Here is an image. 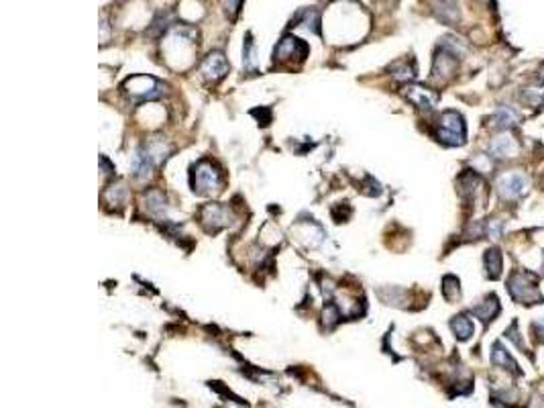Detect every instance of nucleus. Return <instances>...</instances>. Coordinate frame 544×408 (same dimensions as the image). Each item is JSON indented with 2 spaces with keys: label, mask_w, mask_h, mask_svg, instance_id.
I'll return each mask as SVG.
<instances>
[{
  "label": "nucleus",
  "mask_w": 544,
  "mask_h": 408,
  "mask_svg": "<svg viewBox=\"0 0 544 408\" xmlns=\"http://www.w3.org/2000/svg\"><path fill=\"white\" fill-rule=\"evenodd\" d=\"M465 120L459 113L454 111H447L441 117V125H438V139L447 145H463L465 143Z\"/></svg>",
  "instance_id": "f03ea898"
},
{
  "label": "nucleus",
  "mask_w": 544,
  "mask_h": 408,
  "mask_svg": "<svg viewBox=\"0 0 544 408\" xmlns=\"http://www.w3.org/2000/svg\"><path fill=\"white\" fill-rule=\"evenodd\" d=\"M489 151H492L494 157H499V160H503V157H516L518 151H520V145H518V141H516L510 133H503V135H499V137H496V139L492 141Z\"/></svg>",
  "instance_id": "423d86ee"
},
{
  "label": "nucleus",
  "mask_w": 544,
  "mask_h": 408,
  "mask_svg": "<svg viewBox=\"0 0 544 408\" xmlns=\"http://www.w3.org/2000/svg\"><path fill=\"white\" fill-rule=\"evenodd\" d=\"M485 269H487V276H489L492 280L499 278V274H501V253H499L497 247H492V249L485 253Z\"/></svg>",
  "instance_id": "dca6fc26"
},
{
  "label": "nucleus",
  "mask_w": 544,
  "mask_h": 408,
  "mask_svg": "<svg viewBox=\"0 0 544 408\" xmlns=\"http://www.w3.org/2000/svg\"><path fill=\"white\" fill-rule=\"evenodd\" d=\"M202 220L208 225L213 223V231L220 229L222 225H227L229 220V211L224 206H218V204H208L204 211H202Z\"/></svg>",
  "instance_id": "1a4fd4ad"
},
{
  "label": "nucleus",
  "mask_w": 544,
  "mask_h": 408,
  "mask_svg": "<svg viewBox=\"0 0 544 408\" xmlns=\"http://www.w3.org/2000/svg\"><path fill=\"white\" fill-rule=\"evenodd\" d=\"M145 151H147V155L151 157V162L153 164H159V162H164L167 157V153H169V147H167L159 137H155V139H151L149 143L145 145Z\"/></svg>",
  "instance_id": "4468645a"
},
{
  "label": "nucleus",
  "mask_w": 544,
  "mask_h": 408,
  "mask_svg": "<svg viewBox=\"0 0 544 408\" xmlns=\"http://www.w3.org/2000/svg\"><path fill=\"white\" fill-rule=\"evenodd\" d=\"M518 120H520V115L514 108H510V106H501L494 115V125L499 127V129H508V127L516 125Z\"/></svg>",
  "instance_id": "2eb2a0df"
},
{
  "label": "nucleus",
  "mask_w": 544,
  "mask_h": 408,
  "mask_svg": "<svg viewBox=\"0 0 544 408\" xmlns=\"http://www.w3.org/2000/svg\"><path fill=\"white\" fill-rule=\"evenodd\" d=\"M124 88L133 98H155L162 92L157 80H153L151 76H135L127 80Z\"/></svg>",
  "instance_id": "39448f33"
},
{
  "label": "nucleus",
  "mask_w": 544,
  "mask_h": 408,
  "mask_svg": "<svg viewBox=\"0 0 544 408\" xmlns=\"http://www.w3.org/2000/svg\"><path fill=\"white\" fill-rule=\"evenodd\" d=\"M147 202H149V211H151V213H157V215H162V213L166 211V206H164V198H162V196H159L157 192L149 194Z\"/></svg>",
  "instance_id": "6ab92c4d"
},
{
  "label": "nucleus",
  "mask_w": 544,
  "mask_h": 408,
  "mask_svg": "<svg viewBox=\"0 0 544 408\" xmlns=\"http://www.w3.org/2000/svg\"><path fill=\"white\" fill-rule=\"evenodd\" d=\"M526 188H528V178L522 171H510L497 180V190L508 200L522 196L526 192Z\"/></svg>",
  "instance_id": "20e7f679"
},
{
  "label": "nucleus",
  "mask_w": 544,
  "mask_h": 408,
  "mask_svg": "<svg viewBox=\"0 0 544 408\" xmlns=\"http://www.w3.org/2000/svg\"><path fill=\"white\" fill-rule=\"evenodd\" d=\"M220 171L216 166H213L210 162H200L196 168V180L194 186L198 188V192H210V190H218L220 188ZM194 188V190H196Z\"/></svg>",
  "instance_id": "7ed1b4c3"
},
{
  "label": "nucleus",
  "mask_w": 544,
  "mask_h": 408,
  "mask_svg": "<svg viewBox=\"0 0 544 408\" xmlns=\"http://www.w3.org/2000/svg\"><path fill=\"white\" fill-rule=\"evenodd\" d=\"M508 292L520 304H538L544 302V296L536 286V278L524 272H514L508 280Z\"/></svg>",
  "instance_id": "f257e3e1"
},
{
  "label": "nucleus",
  "mask_w": 544,
  "mask_h": 408,
  "mask_svg": "<svg viewBox=\"0 0 544 408\" xmlns=\"http://www.w3.org/2000/svg\"><path fill=\"white\" fill-rule=\"evenodd\" d=\"M436 15L445 23H457L459 21V4H457V0H438Z\"/></svg>",
  "instance_id": "f8f14e48"
},
{
  "label": "nucleus",
  "mask_w": 544,
  "mask_h": 408,
  "mask_svg": "<svg viewBox=\"0 0 544 408\" xmlns=\"http://www.w3.org/2000/svg\"><path fill=\"white\" fill-rule=\"evenodd\" d=\"M406 97L410 98V100H412L418 108H422V111H432V108L436 106V102H438V97H436L432 90L422 88V86H412V88H408Z\"/></svg>",
  "instance_id": "6e6552de"
},
{
  "label": "nucleus",
  "mask_w": 544,
  "mask_h": 408,
  "mask_svg": "<svg viewBox=\"0 0 544 408\" xmlns=\"http://www.w3.org/2000/svg\"><path fill=\"white\" fill-rule=\"evenodd\" d=\"M492 363H494V365H497V367L512 370V372L520 374V370H518L516 361L510 358V353H508V351L501 347V343H496V345H494V349H492Z\"/></svg>",
  "instance_id": "9b49d317"
},
{
  "label": "nucleus",
  "mask_w": 544,
  "mask_h": 408,
  "mask_svg": "<svg viewBox=\"0 0 544 408\" xmlns=\"http://www.w3.org/2000/svg\"><path fill=\"white\" fill-rule=\"evenodd\" d=\"M534 331H536V335H538V341H543L544 343V316L534 323Z\"/></svg>",
  "instance_id": "412c9836"
},
{
  "label": "nucleus",
  "mask_w": 544,
  "mask_h": 408,
  "mask_svg": "<svg viewBox=\"0 0 544 408\" xmlns=\"http://www.w3.org/2000/svg\"><path fill=\"white\" fill-rule=\"evenodd\" d=\"M241 2H243V0H222L224 15H227L231 21H235V19H237L238 8H241Z\"/></svg>",
  "instance_id": "aec40b11"
},
{
  "label": "nucleus",
  "mask_w": 544,
  "mask_h": 408,
  "mask_svg": "<svg viewBox=\"0 0 544 408\" xmlns=\"http://www.w3.org/2000/svg\"><path fill=\"white\" fill-rule=\"evenodd\" d=\"M450 329L454 331V335L459 337L461 341H467L469 337L473 335V323L465 316V314H459L450 321Z\"/></svg>",
  "instance_id": "ddd939ff"
},
{
  "label": "nucleus",
  "mask_w": 544,
  "mask_h": 408,
  "mask_svg": "<svg viewBox=\"0 0 544 408\" xmlns=\"http://www.w3.org/2000/svg\"><path fill=\"white\" fill-rule=\"evenodd\" d=\"M227 72H229V62L220 51H213L202 64V73L208 80H220Z\"/></svg>",
  "instance_id": "0eeeda50"
},
{
  "label": "nucleus",
  "mask_w": 544,
  "mask_h": 408,
  "mask_svg": "<svg viewBox=\"0 0 544 408\" xmlns=\"http://www.w3.org/2000/svg\"><path fill=\"white\" fill-rule=\"evenodd\" d=\"M243 64L247 70H255L257 68V59H255V45L251 41V37H247L245 49H243Z\"/></svg>",
  "instance_id": "a211bd4d"
},
{
  "label": "nucleus",
  "mask_w": 544,
  "mask_h": 408,
  "mask_svg": "<svg viewBox=\"0 0 544 408\" xmlns=\"http://www.w3.org/2000/svg\"><path fill=\"white\" fill-rule=\"evenodd\" d=\"M497 312H499V302H497V296L496 294H492V296H487L481 304H477L473 309V314L477 318H481L485 325L496 316Z\"/></svg>",
  "instance_id": "9d476101"
},
{
  "label": "nucleus",
  "mask_w": 544,
  "mask_h": 408,
  "mask_svg": "<svg viewBox=\"0 0 544 408\" xmlns=\"http://www.w3.org/2000/svg\"><path fill=\"white\" fill-rule=\"evenodd\" d=\"M443 294H445V298L450 300V302H454L459 296H461V288H459V280L454 278V276H447L445 280H443Z\"/></svg>",
  "instance_id": "f3484780"
}]
</instances>
